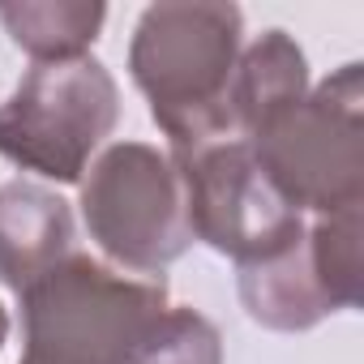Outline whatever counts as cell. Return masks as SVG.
<instances>
[{"mask_svg":"<svg viewBox=\"0 0 364 364\" xmlns=\"http://www.w3.org/2000/svg\"><path fill=\"white\" fill-rule=\"evenodd\" d=\"M360 90L355 82L338 99L326 82L321 95L300 107H283L274 120H266L253 133V154L270 185L291 206H317V210H355L360 198V120H355Z\"/></svg>","mask_w":364,"mask_h":364,"instance_id":"6","label":"cell"},{"mask_svg":"<svg viewBox=\"0 0 364 364\" xmlns=\"http://www.w3.org/2000/svg\"><path fill=\"white\" fill-rule=\"evenodd\" d=\"M176 171L185 185L189 232L215 249L262 266L300 245V215L270 185L253 146L180 150Z\"/></svg>","mask_w":364,"mask_h":364,"instance_id":"4","label":"cell"},{"mask_svg":"<svg viewBox=\"0 0 364 364\" xmlns=\"http://www.w3.org/2000/svg\"><path fill=\"white\" fill-rule=\"evenodd\" d=\"M82 202L99 245L141 274H154L193 240L180 171L146 146L107 150Z\"/></svg>","mask_w":364,"mask_h":364,"instance_id":"5","label":"cell"},{"mask_svg":"<svg viewBox=\"0 0 364 364\" xmlns=\"http://www.w3.org/2000/svg\"><path fill=\"white\" fill-rule=\"evenodd\" d=\"M22 364H129L167 313L163 279H124L90 257H65L26 291Z\"/></svg>","mask_w":364,"mask_h":364,"instance_id":"2","label":"cell"},{"mask_svg":"<svg viewBox=\"0 0 364 364\" xmlns=\"http://www.w3.org/2000/svg\"><path fill=\"white\" fill-rule=\"evenodd\" d=\"M116 124V86L99 60L35 65L0 107V154L48 180H77L90 150Z\"/></svg>","mask_w":364,"mask_h":364,"instance_id":"3","label":"cell"},{"mask_svg":"<svg viewBox=\"0 0 364 364\" xmlns=\"http://www.w3.org/2000/svg\"><path fill=\"white\" fill-rule=\"evenodd\" d=\"M129 364H219V334L198 313H163L133 347Z\"/></svg>","mask_w":364,"mask_h":364,"instance_id":"9","label":"cell"},{"mask_svg":"<svg viewBox=\"0 0 364 364\" xmlns=\"http://www.w3.org/2000/svg\"><path fill=\"white\" fill-rule=\"evenodd\" d=\"M236 43L240 14L223 5H163L141 18L133 77L180 150H202L232 129Z\"/></svg>","mask_w":364,"mask_h":364,"instance_id":"1","label":"cell"},{"mask_svg":"<svg viewBox=\"0 0 364 364\" xmlns=\"http://www.w3.org/2000/svg\"><path fill=\"white\" fill-rule=\"evenodd\" d=\"M73 249L69 210L60 198L35 185L0 189V279L26 291Z\"/></svg>","mask_w":364,"mask_h":364,"instance_id":"7","label":"cell"},{"mask_svg":"<svg viewBox=\"0 0 364 364\" xmlns=\"http://www.w3.org/2000/svg\"><path fill=\"white\" fill-rule=\"evenodd\" d=\"M5 326H9V321H5V313H0V343H5Z\"/></svg>","mask_w":364,"mask_h":364,"instance_id":"10","label":"cell"},{"mask_svg":"<svg viewBox=\"0 0 364 364\" xmlns=\"http://www.w3.org/2000/svg\"><path fill=\"white\" fill-rule=\"evenodd\" d=\"M14 26V39L22 48H31L35 56H52V60H73L99 31L103 9H0Z\"/></svg>","mask_w":364,"mask_h":364,"instance_id":"8","label":"cell"}]
</instances>
